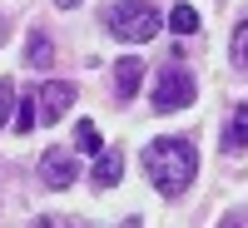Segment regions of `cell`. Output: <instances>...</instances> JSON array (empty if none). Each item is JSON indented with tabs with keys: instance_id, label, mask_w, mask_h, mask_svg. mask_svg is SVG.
Masks as SVG:
<instances>
[{
	"instance_id": "1",
	"label": "cell",
	"mask_w": 248,
	"mask_h": 228,
	"mask_svg": "<svg viewBox=\"0 0 248 228\" xmlns=\"http://www.w3.org/2000/svg\"><path fill=\"white\" fill-rule=\"evenodd\" d=\"M144 174L159 194H184L199 174V154L189 139H149L144 149Z\"/></svg>"
},
{
	"instance_id": "4",
	"label": "cell",
	"mask_w": 248,
	"mask_h": 228,
	"mask_svg": "<svg viewBox=\"0 0 248 228\" xmlns=\"http://www.w3.org/2000/svg\"><path fill=\"white\" fill-rule=\"evenodd\" d=\"M35 119H45V124H55V119H65L70 114V105H75V85L70 79H50V85H40L35 90Z\"/></svg>"
},
{
	"instance_id": "17",
	"label": "cell",
	"mask_w": 248,
	"mask_h": 228,
	"mask_svg": "<svg viewBox=\"0 0 248 228\" xmlns=\"http://www.w3.org/2000/svg\"><path fill=\"white\" fill-rule=\"evenodd\" d=\"M55 5H60V10H75V5H79V0H55Z\"/></svg>"
},
{
	"instance_id": "3",
	"label": "cell",
	"mask_w": 248,
	"mask_h": 228,
	"mask_svg": "<svg viewBox=\"0 0 248 228\" xmlns=\"http://www.w3.org/2000/svg\"><path fill=\"white\" fill-rule=\"evenodd\" d=\"M194 105V75L179 65V60H169V65L159 70V85H154V109L159 114H174V109H189Z\"/></svg>"
},
{
	"instance_id": "6",
	"label": "cell",
	"mask_w": 248,
	"mask_h": 228,
	"mask_svg": "<svg viewBox=\"0 0 248 228\" xmlns=\"http://www.w3.org/2000/svg\"><path fill=\"white\" fill-rule=\"evenodd\" d=\"M139 85H144V60H134V55L114 60V90H119V99L139 94Z\"/></svg>"
},
{
	"instance_id": "11",
	"label": "cell",
	"mask_w": 248,
	"mask_h": 228,
	"mask_svg": "<svg viewBox=\"0 0 248 228\" xmlns=\"http://www.w3.org/2000/svg\"><path fill=\"white\" fill-rule=\"evenodd\" d=\"M169 25H174V35H194V30H199V10H194V5H174Z\"/></svg>"
},
{
	"instance_id": "15",
	"label": "cell",
	"mask_w": 248,
	"mask_h": 228,
	"mask_svg": "<svg viewBox=\"0 0 248 228\" xmlns=\"http://www.w3.org/2000/svg\"><path fill=\"white\" fill-rule=\"evenodd\" d=\"M5 119H10V90L0 85V124H5Z\"/></svg>"
},
{
	"instance_id": "18",
	"label": "cell",
	"mask_w": 248,
	"mask_h": 228,
	"mask_svg": "<svg viewBox=\"0 0 248 228\" xmlns=\"http://www.w3.org/2000/svg\"><path fill=\"white\" fill-rule=\"evenodd\" d=\"M5 35H10V25H5V20H0V45H5Z\"/></svg>"
},
{
	"instance_id": "12",
	"label": "cell",
	"mask_w": 248,
	"mask_h": 228,
	"mask_svg": "<svg viewBox=\"0 0 248 228\" xmlns=\"http://www.w3.org/2000/svg\"><path fill=\"white\" fill-rule=\"evenodd\" d=\"M243 50H248V25H233V65L243 70Z\"/></svg>"
},
{
	"instance_id": "2",
	"label": "cell",
	"mask_w": 248,
	"mask_h": 228,
	"mask_svg": "<svg viewBox=\"0 0 248 228\" xmlns=\"http://www.w3.org/2000/svg\"><path fill=\"white\" fill-rule=\"evenodd\" d=\"M105 25H109L114 40H124V45H144V40H154L164 30V20H159V10L149 0H119V5H109Z\"/></svg>"
},
{
	"instance_id": "16",
	"label": "cell",
	"mask_w": 248,
	"mask_h": 228,
	"mask_svg": "<svg viewBox=\"0 0 248 228\" xmlns=\"http://www.w3.org/2000/svg\"><path fill=\"white\" fill-rule=\"evenodd\" d=\"M218 228H243V213H238V209H233V213H229V218H223V223H218Z\"/></svg>"
},
{
	"instance_id": "14",
	"label": "cell",
	"mask_w": 248,
	"mask_h": 228,
	"mask_svg": "<svg viewBox=\"0 0 248 228\" xmlns=\"http://www.w3.org/2000/svg\"><path fill=\"white\" fill-rule=\"evenodd\" d=\"M30 228H75V223H70V218H35Z\"/></svg>"
},
{
	"instance_id": "9",
	"label": "cell",
	"mask_w": 248,
	"mask_h": 228,
	"mask_svg": "<svg viewBox=\"0 0 248 228\" xmlns=\"http://www.w3.org/2000/svg\"><path fill=\"white\" fill-rule=\"evenodd\" d=\"M25 60H30V70H45L50 60H55V50H50V35H45V30H35V35H30V50H25Z\"/></svg>"
},
{
	"instance_id": "13",
	"label": "cell",
	"mask_w": 248,
	"mask_h": 228,
	"mask_svg": "<svg viewBox=\"0 0 248 228\" xmlns=\"http://www.w3.org/2000/svg\"><path fill=\"white\" fill-rule=\"evenodd\" d=\"M35 124V105L30 99H20V109H15V129H30Z\"/></svg>"
},
{
	"instance_id": "5",
	"label": "cell",
	"mask_w": 248,
	"mask_h": 228,
	"mask_svg": "<svg viewBox=\"0 0 248 228\" xmlns=\"http://www.w3.org/2000/svg\"><path fill=\"white\" fill-rule=\"evenodd\" d=\"M40 179H45L50 189H70L75 183V154L70 149H50L45 159H40Z\"/></svg>"
},
{
	"instance_id": "10",
	"label": "cell",
	"mask_w": 248,
	"mask_h": 228,
	"mask_svg": "<svg viewBox=\"0 0 248 228\" xmlns=\"http://www.w3.org/2000/svg\"><path fill=\"white\" fill-rule=\"evenodd\" d=\"M75 149H85V154H99V149H105V134H99L94 124L85 119V124L75 129Z\"/></svg>"
},
{
	"instance_id": "8",
	"label": "cell",
	"mask_w": 248,
	"mask_h": 228,
	"mask_svg": "<svg viewBox=\"0 0 248 228\" xmlns=\"http://www.w3.org/2000/svg\"><path fill=\"white\" fill-rule=\"evenodd\" d=\"M243 134H248V105H233L229 109V124H223V149L243 154Z\"/></svg>"
},
{
	"instance_id": "7",
	"label": "cell",
	"mask_w": 248,
	"mask_h": 228,
	"mask_svg": "<svg viewBox=\"0 0 248 228\" xmlns=\"http://www.w3.org/2000/svg\"><path fill=\"white\" fill-rule=\"evenodd\" d=\"M119 174H124V154L114 149V144H105V149H99V159H94V183H99V189H114Z\"/></svg>"
}]
</instances>
